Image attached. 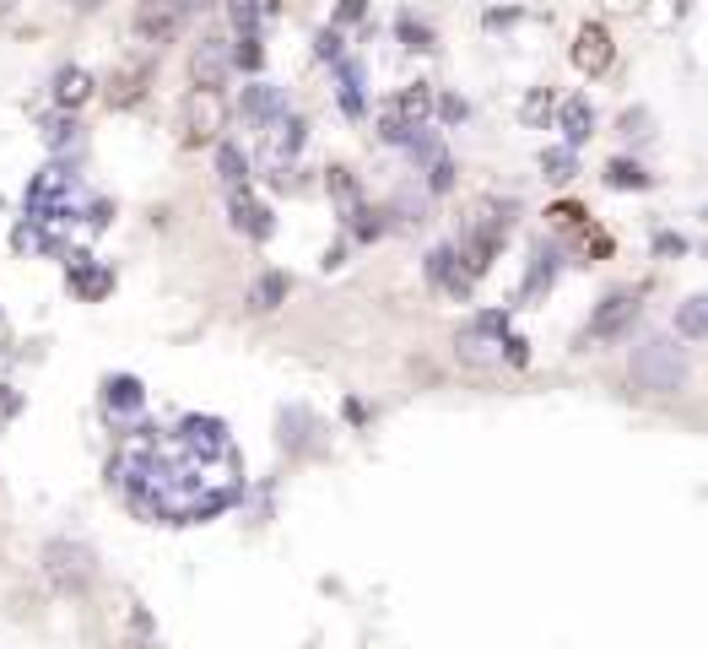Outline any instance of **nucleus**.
Here are the masks:
<instances>
[{
	"instance_id": "obj_18",
	"label": "nucleus",
	"mask_w": 708,
	"mask_h": 649,
	"mask_svg": "<svg viewBox=\"0 0 708 649\" xmlns=\"http://www.w3.org/2000/svg\"><path fill=\"white\" fill-rule=\"evenodd\" d=\"M400 33H406V44H411V49H427V28H417L411 17H400Z\"/></svg>"
},
{
	"instance_id": "obj_6",
	"label": "nucleus",
	"mask_w": 708,
	"mask_h": 649,
	"mask_svg": "<svg viewBox=\"0 0 708 649\" xmlns=\"http://www.w3.org/2000/svg\"><path fill=\"white\" fill-rule=\"evenodd\" d=\"M573 65L590 71V76H600L611 65V33L600 28V22H584L579 28V38H573Z\"/></svg>"
},
{
	"instance_id": "obj_16",
	"label": "nucleus",
	"mask_w": 708,
	"mask_h": 649,
	"mask_svg": "<svg viewBox=\"0 0 708 649\" xmlns=\"http://www.w3.org/2000/svg\"><path fill=\"white\" fill-rule=\"evenodd\" d=\"M217 168H222V179L233 184V190H244V157H238V147H217Z\"/></svg>"
},
{
	"instance_id": "obj_7",
	"label": "nucleus",
	"mask_w": 708,
	"mask_h": 649,
	"mask_svg": "<svg viewBox=\"0 0 708 649\" xmlns=\"http://www.w3.org/2000/svg\"><path fill=\"white\" fill-rule=\"evenodd\" d=\"M454 260H460L454 249H433V255H427V276H433V282L444 287V293L465 298V293H471V276H465V271H454Z\"/></svg>"
},
{
	"instance_id": "obj_10",
	"label": "nucleus",
	"mask_w": 708,
	"mask_h": 649,
	"mask_svg": "<svg viewBox=\"0 0 708 649\" xmlns=\"http://www.w3.org/2000/svg\"><path fill=\"white\" fill-rule=\"evenodd\" d=\"M590 130H595L590 98H568V103H563V136H568V147H579V141H590Z\"/></svg>"
},
{
	"instance_id": "obj_20",
	"label": "nucleus",
	"mask_w": 708,
	"mask_h": 649,
	"mask_svg": "<svg viewBox=\"0 0 708 649\" xmlns=\"http://www.w3.org/2000/svg\"><path fill=\"white\" fill-rule=\"evenodd\" d=\"M449 184H454V168L438 157V163H433V190H449Z\"/></svg>"
},
{
	"instance_id": "obj_24",
	"label": "nucleus",
	"mask_w": 708,
	"mask_h": 649,
	"mask_svg": "<svg viewBox=\"0 0 708 649\" xmlns=\"http://www.w3.org/2000/svg\"><path fill=\"white\" fill-rule=\"evenodd\" d=\"M363 17V0H341V22H357Z\"/></svg>"
},
{
	"instance_id": "obj_3",
	"label": "nucleus",
	"mask_w": 708,
	"mask_h": 649,
	"mask_svg": "<svg viewBox=\"0 0 708 649\" xmlns=\"http://www.w3.org/2000/svg\"><path fill=\"white\" fill-rule=\"evenodd\" d=\"M633 320H638V293L633 287H617V293H606L595 303V314H590V325H584V347H600V341H617V336H627L633 330Z\"/></svg>"
},
{
	"instance_id": "obj_13",
	"label": "nucleus",
	"mask_w": 708,
	"mask_h": 649,
	"mask_svg": "<svg viewBox=\"0 0 708 649\" xmlns=\"http://www.w3.org/2000/svg\"><path fill=\"white\" fill-rule=\"evenodd\" d=\"M606 184L611 190H649V174L638 163H627V157H617V163L606 168Z\"/></svg>"
},
{
	"instance_id": "obj_17",
	"label": "nucleus",
	"mask_w": 708,
	"mask_h": 649,
	"mask_svg": "<svg viewBox=\"0 0 708 649\" xmlns=\"http://www.w3.org/2000/svg\"><path fill=\"white\" fill-rule=\"evenodd\" d=\"M541 168H546V179H568L573 174V152H546Z\"/></svg>"
},
{
	"instance_id": "obj_2",
	"label": "nucleus",
	"mask_w": 708,
	"mask_h": 649,
	"mask_svg": "<svg viewBox=\"0 0 708 649\" xmlns=\"http://www.w3.org/2000/svg\"><path fill=\"white\" fill-rule=\"evenodd\" d=\"M44 574H49V585L65 590V595H82L92 585V552L82 547V541H49L44 547Z\"/></svg>"
},
{
	"instance_id": "obj_4",
	"label": "nucleus",
	"mask_w": 708,
	"mask_h": 649,
	"mask_svg": "<svg viewBox=\"0 0 708 649\" xmlns=\"http://www.w3.org/2000/svg\"><path fill=\"white\" fill-rule=\"evenodd\" d=\"M222 130V92H190L184 98V141H211Z\"/></svg>"
},
{
	"instance_id": "obj_12",
	"label": "nucleus",
	"mask_w": 708,
	"mask_h": 649,
	"mask_svg": "<svg viewBox=\"0 0 708 649\" xmlns=\"http://www.w3.org/2000/svg\"><path fill=\"white\" fill-rule=\"evenodd\" d=\"M427 103H433V92H427V87L417 82V87H406V92H400V103H395L390 114L400 119V125H411V130H417V119L427 114Z\"/></svg>"
},
{
	"instance_id": "obj_11",
	"label": "nucleus",
	"mask_w": 708,
	"mask_h": 649,
	"mask_svg": "<svg viewBox=\"0 0 708 649\" xmlns=\"http://www.w3.org/2000/svg\"><path fill=\"white\" fill-rule=\"evenodd\" d=\"M233 222H238L249 238H265V233H271V217L255 206V195H249V190H233Z\"/></svg>"
},
{
	"instance_id": "obj_14",
	"label": "nucleus",
	"mask_w": 708,
	"mask_h": 649,
	"mask_svg": "<svg viewBox=\"0 0 708 649\" xmlns=\"http://www.w3.org/2000/svg\"><path fill=\"white\" fill-rule=\"evenodd\" d=\"M282 298H287V276H282V271L260 276V282H255V293H249V303H255V309H276Z\"/></svg>"
},
{
	"instance_id": "obj_9",
	"label": "nucleus",
	"mask_w": 708,
	"mask_h": 649,
	"mask_svg": "<svg viewBox=\"0 0 708 649\" xmlns=\"http://www.w3.org/2000/svg\"><path fill=\"white\" fill-rule=\"evenodd\" d=\"M87 98H92V76L82 71V65H65V71L55 76V103L60 109H82Z\"/></svg>"
},
{
	"instance_id": "obj_15",
	"label": "nucleus",
	"mask_w": 708,
	"mask_h": 649,
	"mask_svg": "<svg viewBox=\"0 0 708 649\" xmlns=\"http://www.w3.org/2000/svg\"><path fill=\"white\" fill-rule=\"evenodd\" d=\"M530 260H536V266H530V282H525V293L530 298H536L541 293V287H552V276H557V255H552V249H536V255H530Z\"/></svg>"
},
{
	"instance_id": "obj_19",
	"label": "nucleus",
	"mask_w": 708,
	"mask_h": 649,
	"mask_svg": "<svg viewBox=\"0 0 708 649\" xmlns=\"http://www.w3.org/2000/svg\"><path fill=\"white\" fill-rule=\"evenodd\" d=\"M238 65H249V71H255L260 65V49H255V38H244V44H238V55H233Z\"/></svg>"
},
{
	"instance_id": "obj_5",
	"label": "nucleus",
	"mask_w": 708,
	"mask_h": 649,
	"mask_svg": "<svg viewBox=\"0 0 708 649\" xmlns=\"http://www.w3.org/2000/svg\"><path fill=\"white\" fill-rule=\"evenodd\" d=\"M227 65H233V55H227V44L222 38H206V44L190 55V76H195V87L200 92H217L222 87V76H227Z\"/></svg>"
},
{
	"instance_id": "obj_1",
	"label": "nucleus",
	"mask_w": 708,
	"mask_h": 649,
	"mask_svg": "<svg viewBox=\"0 0 708 649\" xmlns=\"http://www.w3.org/2000/svg\"><path fill=\"white\" fill-rule=\"evenodd\" d=\"M627 379L638 384V390L649 395H671L687 384V357H681V347H671V341H644V347L633 352V363H627Z\"/></svg>"
},
{
	"instance_id": "obj_21",
	"label": "nucleus",
	"mask_w": 708,
	"mask_h": 649,
	"mask_svg": "<svg viewBox=\"0 0 708 649\" xmlns=\"http://www.w3.org/2000/svg\"><path fill=\"white\" fill-rule=\"evenodd\" d=\"M654 249H660V255H681V249H687V244H681L676 233H660V238H654Z\"/></svg>"
},
{
	"instance_id": "obj_25",
	"label": "nucleus",
	"mask_w": 708,
	"mask_h": 649,
	"mask_svg": "<svg viewBox=\"0 0 708 649\" xmlns=\"http://www.w3.org/2000/svg\"><path fill=\"white\" fill-rule=\"evenodd\" d=\"M6 11H11V0H0V17H6Z\"/></svg>"
},
{
	"instance_id": "obj_23",
	"label": "nucleus",
	"mask_w": 708,
	"mask_h": 649,
	"mask_svg": "<svg viewBox=\"0 0 708 649\" xmlns=\"http://www.w3.org/2000/svg\"><path fill=\"white\" fill-rule=\"evenodd\" d=\"M579 217H584L579 206H552V222H579Z\"/></svg>"
},
{
	"instance_id": "obj_22",
	"label": "nucleus",
	"mask_w": 708,
	"mask_h": 649,
	"mask_svg": "<svg viewBox=\"0 0 708 649\" xmlns=\"http://www.w3.org/2000/svg\"><path fill=\"white\" fill-rule=\"evenodd\" d=\"M546 109H552V98H546V92H536V98L525 103V119H541Z\"/></svg>"
},
{
	"instance_id": "obj_8",
	"label": "nucleus",
	"mask_w": 708,
	"mask_h": 649,
	"mask_svg": "<svg viewBox=\"0 0 708 649\" xmlns=\"http://www.w3.org/2000/svg\"><path fill=\"white\" fill-rule=\"evenodd\" d=\"M676 336L708 341V293H692L687 303H676Z\"/></svg>"
}]
</instances>
